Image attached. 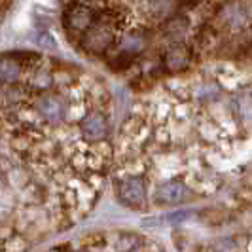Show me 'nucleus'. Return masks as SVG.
I'll return each mask as SVG.
<instances>
[{
	"label": "nucleus",
	"instance_id": "nucleus-12",
	"mask_svg": "<svg viewBox=\"0 0 252 252\" xmlns=\"http://www.w3.org/2000/svg\"><path fill=\"white\" fill-rule=\"evenodd\" d=\"M137 245H139L137 235H122L116 243V249H118V252H133Z\"/></svg>",
	"mask_w": 252,
	"mask_h": 252
},
{
	"label": "nucleus",
	"instance_id": "nucleus-7",
	"mask_svg": "<svg viewBox=\"0 0 252 252\" xmlns=\"http://www.w3.org/2000/svg\"><path fill=\"white\" fill-rule=\"evenodd\" d=\"M163 61H165L167 70H173V72L184 70L189 63V53L184 46L177 44V46H173V48H169V50L165 51Z\"/></svg>",
	"mask_w": 252,
	"mask_h": 252
},
{
	"label": "nucleus",
	"instance_id": "nucleus-3",
	"mask_svg": "<svg viewBox=\"0 0 252 252\" xmlns=\"http://www.w3.org/2000/svg\"><path fill=\"white\" fill-rule=\"evenodd\" d=\"M189 189L180 180H169L156 189V203L159 205H178L189 199Z\"/></svg>",
	"mask_w": 252,
	"mask_h": 252
},
{
	"label": "nucleus",
	"instance_id": "nucleus-4",
	"mask_svg": "<svg viewBox=\"0 0 252 252\" xmlns=\"http://www.w3.org/2000/svg\"><path fill=\"white\" fill-rule=\"evenodd\" d=\"M114 42V32L110 27L106 25H95L89 31H86L84 36V48L89 53H102L104 50L110 48V44Z\"/></svg>",
	"mask_w": 252,
	"mask_h": 252
},
{
	"label": "nucleus",
	"instance_id": "nucleus-13",
	"mask_svg": "<svg viewBox=\"0 0 252 252\" xmlns=\"http://www.w3.org/2000/svg\"><path fill=\"white\" fill-rule=\"evenodd\" d=\"M36 44L40 48H44V50H57V42H55V38L51 36L48 31H40L36 34Z\"/></svg>",
	"mask_w": 252,
	"mask_h": 252
},
{
	"label": "nucleus",
	"instance_id": "nucleus-14",
	"mask_svg": "<svg viewBox=\"0 0 252 252\" xmlns=\"http://www.w3.org/2000/svg\"><path fill=\"white\" fill-rule=\"evenodd\" d=\"M191 215V213H188V211H182V213H175V215H169L167 218L169 220H175V222H180V220H186L188 216Z\"/></svg>",
	"mask_w": 252,
	"mask_h": 252
},
{
	"label": "nucleus",
	"instance_id": "nucleus-10",
	"mask_svg": "<svg viewBox=\"0 0 252 252\" xmlns=\"http://www.w3.org/2000/svg\"><path fill=\"white\" fill-rule=\"evenodd\" d=\"M0 74H2V84H4V86L13 84V82L19 78V74H21V64L17 63L15 59L4 57V59H2V70H0Z\"/></svg>",
	"mask_w": 252,
	"mask_h": 252
},
{
	"label": "nucleus",
	"instance_id": "nucleus-5",
	"mask_svg": "<svg viewBox=\"0 0 252 252\" xmlns=\"http://www.w3.org/2000/svg\"><path fill=\"white\" fill-rule=\"evenodd\" d=\"M80 131L84 135V139L88 142H99L106 137L108 133V122H106V116H102L101 112H93L88 114L82 124H80Z\"/></svg>",
	"mask_w": 252,
	"mask_h": 252
},
{
	"label": "nucleus",
	"instance_id": "nucleus-6",
	"mask_svg": "<svg viewBox=\"0 0 252 252\" xmlns=\"http://www.w3.org/2000/svg\"><path fill=\"white\" fill-rule=\"evenodd\" d=\"M66 23L76 32L89 31L91 25H93V12L89 8H86V6H76L66 15Z\"/></svg>",
	"mask_w": 252,
	"mask_h": 252
},
{
	"label": "nucleus",
	"instance_id": "nucleus-8",
	"mask_svg": "<svg viewBox=\"0 0 252 252\" xmlns=\"http://www.w3.org/2000/svg\"><path fill=\"white\" fill-rule=\"evenodd\" d=\"M222 19H224V23L229 27H243L247 25V21H249V12H247V8L243 6V4H229L226 6L224 10H222V15H220Z\"/></svg>",
	"mask_w": 252,
	"mask_h": 252
},
{
	"label": "nucleus",
	"instance_id": "nucleus-2",
	"mask_svg": "<svg viewBox=\"0 0 252 252\" xmlns=\"http://www.w3.org/2000/svg\"><path fill=\"white\" fill-rule=\"evenodd\" d=\"M36 112L46 120L48 124H61L68 112L66 101L59 95H46L40 97L36 102Z\"/></svg>",
	"mask_w": 252,
	"mask_h": 252
},
{
	"label": "nucleus",
	"instance_id": "nucleus-9",
	"mask_svg": "<svg viewBox=\"0 0 252 252\" xmlns=\"http://www.w3.org/2000/svg\"><path fill=\"white\" fill-rule=\"evenodd\" d=\"M173 0H142L140 8L148 13L150 17H165L173 10Z\"/></svg>",
	"mask_w": 252,
	"mask_h": 252
},
{
	"label": "nucleus",
	"instance_id": "nucleus-11",
	"mask_svg": "<svg viewBox=\"0 0 252 252\" xmlns=\"http://www.w3.org/2000/svg\"><path fill=\"white\" fill-rule=\"evenodd\" d=\"M29 84L36 89H50L51 84H53V76H51L50 70H44V68H38L34 70L31 78H29Z\"/></svg>",
	"mask_w": 252,
	"mask_h": 252
},
{
	"label": "nucleus",
	"instance_id": "nucleus-1",
	"mask_svg": "<svg viewBox=\"0 0 252 252\" xmlns=\"http://www.w3.org/2000/svg\"><path fill=\"white\" fill-rule=\"evenodd\" d=\"M120 201L131 209H142L146 205V186L140 177H127L118 186Z\"/></svg>",
	"mask_w": 252,
	"mask_h": 252
}]
</instances>
